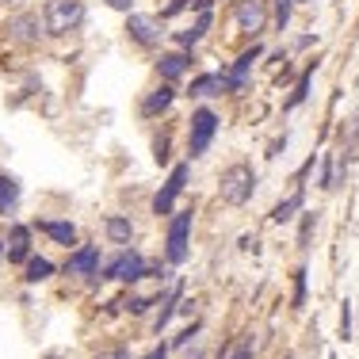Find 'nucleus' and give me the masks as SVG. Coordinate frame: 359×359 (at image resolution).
Returning a JSON list of instances; mask_svg holds the SVG:
<instances>
[{"mask_svg":"<svg viewBox=\"0 0 359 359\" xmlns=\"http://www.w3.org/2000/svg\"><path fill=\"white\" fill-rule=\"evenodd\" d=\"M157 69H161L165 81H176V76H184L187 69H191V57H187L184 50H172V54H161Z\"/></svg>","mask_w":359,"mask_h":359,"instance_id":"nucleus-12","label":"nucleus"},{"mask_svg":"<svg viewBox=\"0 0 359 359\" xmlns=\"http://www.w3.org/2000/svg\"><path fill=\"white\" fill-rule=\"evenodd\" d=\"M229 359H252V340H241V344L233 348V355Z\"/></svg>","mask_w":359,"mask_h":359,"instance_id":"nucleus-28","label":"nucleus"},{"mask_svg":"<svg viewBox=\"0 0 359 359\" xmlns=\"http://www.w3.org/2000/svg\"><path fill=\"white\" fill-rule=\"evenodd\" d=\"M130 233H134L130 218H123V215H111V218H107V237H111L115 245H126V241H130Z\"/></svg>","mask_w":359,"mask_h":359,"instance_id":"nucleus-17","label":"nucleus"},{"mask_svg":"<svg viewBox=\"0 0 359 359\" xmlns=\"http://www.w3.org/2000/svg\"><path fill=\"white\" fill-rule=\"evenodd\" d=\"M142 276H145V260H142V252L130 249V252L118 256V260L111 264V268H107L100 279H123V283H138Z\"/></svg>","mask_w":359,"mask_h":359,"instance_id":"nucleus-6","label":"nucleus"},{"mask_svg":"<svg viewBox=\"0 0 359 359\" xmlns=\"http://www.w3.org/2000/svg\"><path fill=\"white\" fill-rule=\"evenodd\" d=\"M126 310H130V313H145V310H149V302H145V298H130Z\"/></svg>","mask_w":359,"mask_h":359,"instance_id":"nucleus-30","label":"nucleus"},{"mask_svg":"<svg viewBox=\"0 0 359 359\" xmlns=\"http://www.w3.org/2000/svg\"><path fill=\"white\" fill-rule=\"evenodd\" d=\"M187 4H191V8H199V12H203V8H210V0H172V4H168L161 15H165V20H172V15H180Z\"/></svg>","mask_w":359,"mask_h":359,"instance_id":"nucleus-23","label":"nucleus"},{"mask_svg":"<svg viewBox=\"0 0 359 359\" xmlns=\"http://www.w3.org/2000/svg\"><path fill=\"white\" fill-rule=\"evenodd\" d=\"M50 271H54V264L35 256V260L27 264V283H42V279H50Z\"/></svg>","mask_w":359,"mask_h":359,"instance_id":"nucleus-22","label":"nucleus"},{"mask_svg":"<svg viewBox=\"0 0 359 359\" xmlns=\"http://www.w3.org/2000/svg\"><path fill=\"white\" fill-rule=\"evenodd\" d=\"M302 203H306V195H302V191H294L290 199H283L276 210H271V222H287V218H294V210L302 207Z\"/></svg>","mask_w":359,"mask_h":359,"instance_id":"nucleus-21","label":"nucleus"},{"mask_svg":"<svg viewBox=\"0 0 359 359\" xmlns=\"http://www.w3.org/2000/svg\"><path fill=\"white\" fill-rule=\"evenodd\" d=\"M176 302H180V283H172V290H168V294L161 298V306H165V310H161V313H157V321H153V325H157V332L165 329V325H168V318L176 313Z\"/></svg>","mask_w":359,"mask_h":359,"instance_id":"nucleus-20","label":"nucleus"},{"mask_svg":"<svg viewBox=\"0 0 359 359\" xmlns=\"http://www.w3.org/2000/svg\"><path fill=\"white\" fill-rule=\"evenodd\" d=\"M210 31V8H203L199 12V20H195V27H187V31H180V46H195V42H199L203 35H207Z\"/></svg>","mask_w":359,"mask_h":359,"instance_id":"nucleus-16","label":"nucleus"},{"mask_svg":"<svg viewBox=\"0 0 359 359\" xmlns=\"http://www.w3.org/2000/svg\"><path fill=\"white\" fill-rule=\"evenodd\" d=\"M96 264H100V249L84 245V249H76V252L69 256L65 271H69V276H96Z\"/></svg>","mask_w":359,"mask_h":359,"instance_id":"nucleus-11","label":"nucleus"},{"mask_svg":"<svg viewBox=\"0 0 359 359\" xmlns=\"http://www.w3.org/2000/svg\"><path fill=\"white\" fill-rule=\"evenodd\" d=\"M8 4H20V0H0V8H8Z\"/></svg>","mask_w":359,"mask_h":359,"instance_id":"nucleus-34","label":"nucleus"},{"mask_svg":"<svg viewBox=\"0 0 359 359\" xmlns=\"http://www.w3.org/2000/svg\"><path fill=\"white\" fill-rule=\"evenodd\" d=\"M84 23V0H46L42 8V31L46 35H69Z\"/></svg>","mask_w":359,"mask_h":359,"instance_id":"nucleus-1","label":"nucleus"},{"mask_svg":"<svg viewBox=\"0 0 359 359\" xmlns=\"http://www.w3.org/2000/svg\"><path fill=\"white\" fill-rule=\"evenodd\" d=\"M184 184H187V165H176L172 176H168V184L161 187L157 199H153V215H168V210L176 207V199H180V191H184Z\"/></svg>","mask_w":359,"mask_h":359,"instance_id":"nucleus-5","label":"nucleus"},{"mask_svg":"<svg viewBox=\"0 0 359 359\" xmlns=\"http://www.w3.org/2000/svg\"><path fill=\"white\" fill-rule=\"evenodd\" d=\"M187 237H191V210H180L168 226V264H184L187 260Z\"/></svg>","mask_w":359,"mask_h":359,"instance_id":"nucleus-4","label":"nucleus"},{"mask_svg":"<svg viewBox=\"0 0 359 359\" xmlns=\"http://www.w3.org/2000/svg\"><path fill=\"white\" fill-rule=\"evenodd\" d=\"M226 92V76L222 73H207L191 81V96H222Z\"/></svg>","mask_w":359,"mask_h":359,"instance_id":"nucleus-15","label":"nucleus"},{"mask_svg":"<svg viewBox=\"0 0 359 359\" xmlns=\"http://www.w3.org/2000/svg\"><path fill=\"white\" fill-rule=\"evenodd\" d=\"M260 54H264V50H260V46H252V50H245V54L237 57L233 73L226 76V92H241V88H245V81H249V69H252V62H256Z\"/></svg>","mask_w":359,"mask_h":359,"instance_id":"nucleus-10","label":"nucleus"},{"mask_svg":"<svg viewBox=\"0 0 359 359\" xmlns=\"http://www.w3.org/2000/svg\"><path fill=\"white\" fill-rule=\"evenodd\" d=\"M306 302V268H298L294 271V306H302Z\"/></svg>","mask_w":359,"mask_h":359,"instance_id":"nucleus-25","label":"nucleus"},{"mask_svg":"<svg viewBox=\"0 0 359 359\" xmlns=\"http://www.w3.org/2000/svg\"><path fill=\"white\" fill-rule=\"evenodd\" d=\"M195 332H199V325H191V329H184V332H180V337H176V348H184V344H187V340H191V337H195Z\"/></svg>","mask_w":359,"mask_h":359,"instance_id":"nucleus-29","label":"nucleus"},{"mask_svg":"<svg viewBox=\"0 0 359 359\" xmlns=\"http://www.w3.org/2000/svg\"><path fill=\"white\" fill-rule=\"evenodd\" d=\"M222 199L229 203V207H241V203L252 199V187H256V172L249 165H229L226 172H222Z\"/></svg>","mask_w":359,"mask_h":359,"instance_id":"nucleus-2","label":"nucleus"},{"mask_svg":"<svg viewBox=\"0 0 359 359\" xmlns=\"http://www.w3.org/2000/svg\"><path fill=\"white\" fill-rule=\"evenodd\" d=\"M126 35L138 42V46H145V50H153L161 42L157 20H149V15H130V20H126Z\"/></svg>","mask_w":359,"mask_h":359,"instance_id":"nucleus-8","label":"nucleus"},{"mask_svg":"<svg viewBox=\"0 0 359 359\" xmlns=\"http://www.w3.org/2000/svg\"><path fill=\"white\" fill-rule=\"evenodd\" d=\"M42 233H50L57 245H73V241H76L73 222H42Z\"/></svg>","mask_w":359,"mask_h":359,"instance_id":"nucleus-18","label":"nucleus"},{"mask_svg":"<svg viewBox=\"0 0 359 359\" xmlns=\"http://www.w3.org/2000/svg\"><path fill=\"white\" fill-rule=\"evenodd\" d=\"M0 252H4V245H0Z\"/></svg>","mask_w":359,"mask_h":359,"instance_id":"nucleus-35","label":"nucleus"},{"mask_svg":"<svg viewBox=\"0 0 359 359\" xmlns=\"http://www.w3.org/2000/svg\"><path fill=\"white\" fill-rule=\"evenodd\" d=\"M340 337H352V310H348V302H344V310H340Z\"/></svg>","mask_w":359,"mask_h":359,"instance_id":"nucleus-27","label":"nucleus"},{"mask_svg":"<svg viewBox=\"0 0 359 359\" xmlns=\"http://www.w3.org/2000/svg\"><path fill=\"white\" fill-rule=\"evenodd\" d=\"M264 23H268L264 0H241V4H237V27H241L245 35H260Z\"/></svg>","mask_w":359,"mask_h":359,"instance_id":"nucleus-7","label":"nucleus"},{"mask_svg":"<svg viewBox=\"0 0 359 359\" xmlns=\"http://www.w3.org/2000/svg\"><path fill=\"white\" fill-rule=\"evenodd\" d=\"M27 252H31V229L27 226H15L12 237H8V260L20 264V260H27Z\"/></svg>","mask_w":359,"mask_h":359,"instance_id":"nucleus-13","label":"nucleus"},{"mask_svg":"<svg viewBox=\"0 0 359 359\" xmlns=\"http://www.w3.org/2000/svg\"><path fill=\"white\" fill-rule=\"evenodd\" d=\"M145 359H165V348H153V352L145 355Z\"/></svg>","mask_w":359,"mask_h":359,"instance_id":"nucleus-33","label":"nucleus"},{"mask_svg":"<svg viewBox=\"0 0 359 359\" xmlns=\"http://www.w3.org/2000/svg\"><path fill=\"white\" fill-rule=\"evenodd\" d=\"M111 8H115V12H130V0H107Z\"/></svg>","mask_w":359,"mask_h":359,"instance_id":"nucleus-31","label":"nucleus"},{"mask_svg":"<svg viewBox=\"0 0 359 359\" xmlns=\"http://www.w3.org/2000/svg\"><path fill=\"white\" fill-rule=\"evenodd\" d=\"M8 31H12V39L15 42H20V46H35V42H39V35H42V31H39V15H15V20L12 23H8Z\"/></svg>","mask_w":359,"mask_h":359,"instance_id":"nucleus-9","label":"nucleus"},{"mask_svg":"<svg viewBox=\"0 0 359 359\" xmlns=\"http://www.w3.org/2000/svg\"><path fill=\"white\" fill-rule=\"evenodd\" d=\"M290 4H294V0H276V23H279V31H283L287 20H290Z\"/></svg>","mask_w":359,"mask_h":359,"instance_id":"nucleus-26","label":"nucleus"},{"mask_svg":"<svg viewBox=\"0 0 359 359\" xmlns=\"http://www.w3.org/2000/svg\"><path fill=\"white\" fill-rule=\"evenodd\" d=\"M176 100V88L172 84H161L157 92H153V96H145V104H142V115H161V111H168V104H172Z\"/></svg>","mask_w":359,"mask_h":359,"instance_id":"nucleus-14","label":"nucleus"},{"mask_svg":"<svg viewBox=\"0 0 359 359\" xmlns=\"http://www.w3.org/2000/svg\"><path fill=\"white\" fill-rule=\"evenodd\" d=\"M310 76H313V69H310V73H302V81H298V88L290 92V107H298V104L306 100V92H310Z\"/></svg>","mask_w":359,"mask_h":359,"instance_id":"nucleus-24","label":"nucleus"},{"mask_svg":"<svg viewBox=\"0 0 359 359\" xmlns=\"http://www.w3.org/2000/svg\"><path fill=\"white\" fill-rule=\"evenodd\" d=\"M100 359H130V355H126V348H115L111 355H100Z\"/></svg>","mask_w":359,"mask_h":359,"instance_id":"nucleus-32","label":"nucleus"},{"mask_svg":"<svg viewBox=\"0 0 359 359\" xmlns=\"http://www.w3.org/2000/svg\"><path fill=\"white\" fill-rule=\"evenodd\" d=\"M215 134H218V115L210 107H199L191 115V134H187V149H191V157H203Z\"/></svg>","mask_w":359,"mask_h":359,"instance_id":"nucleus-3","label":"nucleus"},{"mask_svg":"<svg viewBox=\"0 0 359 359\" xmlns=\"http://www.w3.org/2000/svg\"><path fill=\"white\" fill-rule=\"evenodd\" d=\"M15 203H20V184L12 176H0V215H8Z\"/></svg>","mask_w":359,"mask_h":359,"instance_id":"nucleus-19","label":"nucleus"}]
</instances>
